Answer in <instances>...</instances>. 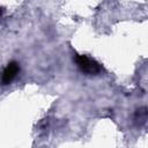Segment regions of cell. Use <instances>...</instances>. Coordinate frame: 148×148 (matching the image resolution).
<instances>
[{
  "label": "cell",
  "instance_id": "3957f363",
  "mask_svg": "<svg viewBox=\"0 0 148 148\" xmlns=\"http://www.w3.org/2000/svg\"><path fill=\"white\" fill-rule=\"evenodd\" d=\"M2 13H3V8H2V7H0V17H1Z\"/></svg>",
  "mask_w": 148,
  "mask_h": 148
},
{
  "label": "cell",
  "instance_id": "7a4b0ae2",
  "mask_svg": "<svg viewBox=\"0 0 148 148\" xmlns=\"http://www.w3.org/2000/svg\"><path fill=\"white\" fill-rule=\"evenodd\" d=\"M20 72V65L16 61H10L2 71L0 76V83L2 86H8L13 82V80L16 77V75Z\"/></svg>",
  "mask_w": 148,
  "mask_h": 148
},
{
  "label": "cell",
  "instance_id": "6da1fadb",
  "mask_svg": "<svg viewBox=\"0 0 148 148\" xmlns=\"http://www.w3.org/2000/svg\"><path fill=\"white\" fill-rule=\"evenodd\" d=\"M75 62H76L79 69L87 75H97L102 71L101 65L96 60H94L84 54H77L75 57Z\"/></svg>",
  "mask_w": 148,
  "mask_h": 148
}]
</instances>
